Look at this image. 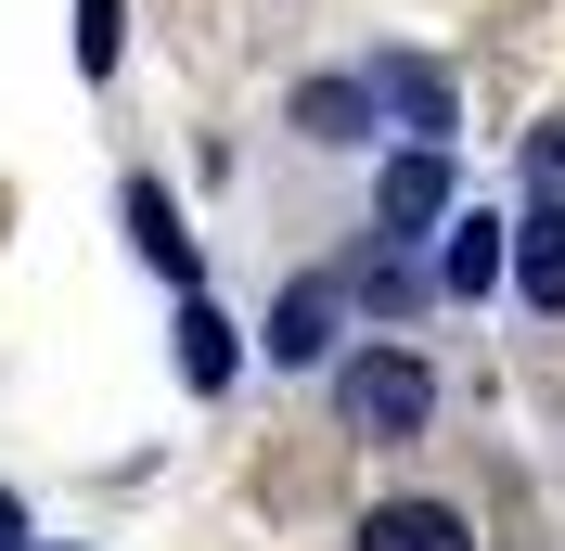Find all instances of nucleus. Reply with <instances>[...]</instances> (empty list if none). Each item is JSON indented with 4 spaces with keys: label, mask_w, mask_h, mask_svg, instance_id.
I'll return each mask as SVG.
<instances>
[{
    "label": "nucleus",
    "mask_w": 565,
    "mask_h": 551,
    "mask_svg": "<svg viewBox=\"0 0 565 551\" xmlns=\"http://www.w3.org/2000/svg\"><path fill=\"white\" fill-rule=\"evenodd\" d=\"M116 52H129V13H116V0H77V65L116 77Z\"/></svg>",
    "instance_id": "obj_11"
},
{
    "label": "nucleus",
    "mask_w": 565,
    "mask_h": 551,
    "mask_svg": "<svg viewBox=\"0 0 565 551\" xmlns=\"http://www.w3.org/2000/svg\"><path fill=\"white\" fill-rule=\"evenodd\" d=\"M527 193H540V206H565V116H540V129H527Z\"/></svg>",
    "instance_id": "obj_12"
},
{
    "label": "nucleus",
    "mask_w": 565,
    "mask_h": 551,
    "mask_svg": "<svg viewBox=\"0 0 565 551\" xmlns=\"http://www.w3.org/2000/svg\"><path fill=\"white\" fill-rule=\"evenodd\" d=\"M437 218H450V141H398L386 180H373V231H386V244H424Z\"/></svg>",
    "instance_id": "obj_3"
},
{
    "label": "nucleus",
    "mask_w": 565,
    "mask_h": 551,
    "mask_svg": "<svg viewBox=\"0 0 565 551\" xmlns=\"http://www.w3.org/2000/svg\"><path fill=\"white\" fill-rule=\"evenodd\" d=\"M321 372H334L348 436H373V449H398V436H424V423H437V372H424L412 346H334Z\"/></svg>",
    "instance_id": "obj_1"
},
{
    "label": "nucleus",
    "mask_w": 565,
    "mask_h": 551,
    "mask_svg": "<svg viewBox=\"0 0 565 551\" xmlns=\"http://www.w3.org/2000/svg\"><path fill=\"white\" fill-rule=\"evenodd\" d=\"M501 282H514L540 321H565V206L527 193V218H501Z\"/></svg>",
    "instance_id": "obj_4"
},
{
    "label": "nucleus",
    "mask_w": 565,
    "mask_h": 551,
    "mask_svg": "<svg viewBox=\"0 0 565 551\" xmlns=\"http://www.w3.org/2000/svg\"><path fill=\"white\" fill-rule=\"evenodd\" d=\"M360 551H476V514L462 500H373L360 514Z\"/></svg>",
    "instance_id": "obj_9"
},
{
    "label": "nucleus",
    "mask_w": 565,
    "mask_h": 551,
    "mask_svg": "<svg viewBox=\"0 0 565 551\" xmlns=\"http://www.w3.org/2000/svg\"><path fill=\"white\" fill-rule=\"evenodd\" d=\"M116 218H129V257H141V270L193 295V270H206V257H193V231H180V206H168V193H154V180H129V193H116Z\"/></svg>",
    "instance_id": "obj_8"
},
{
    "label": "nucleus",
    "mask_w": 565,
    "mask_h": 551,
    "mask_svg": "<svg viewBox=\"0 0 565 551\" xmlns=\"http://www.w3.org/2000/svg\"><path fill=\"white\" fill-rule=\"evenodd\" d=\"M424 244H437V295H462V309L501 295V218H489V206H450Z\"/></svg>",
    "instance_id": "obj_7"
},
{
    "label": "nucleus",
    "mask_w": 565,
    "mask_h": 551,
    "mask_svg": "<svg viewBox=\"0 0 565 551\" xmlns=\"http://www.w3.org/2000/svg\"><path fill=\"white\" fill-rule=\"evenodd\" d=\"M0 551H26V500H13V487H0Z\"/></svg>",
    "instance_id": "obj_13"
},
{
    "label": "nucleus",
    "mask_w": 565,
    "mask_h": 551,
    "mask_svg": "<svg viewBox=\"0 0 565 551\" xmlns=\"http://www.w3.org/2000/svg\"><path fill=\"white\" fill-rule=\"evenodd\" d=\"M282 129L309 141V154H360V141H373V90H360V77H296Z\"/></svg>",
    "instance_id": "obj_6"
},
{
    "label": "nucleus",
    "mask_w": 565,
    "mask_h": 551,
    "mask_svg": "<svg viewBox=\"0 0 565 551\" xmlns=\"http://www.w3.org/2000/svg\"><path fill=\"white\" fill-rule=\"evenodd\" d=\"M232 372H245V321L206 309V295H180V385H193V398H218Z\"/></svg>",
    "instance_id": "obj_10"
},
{
    "label": "nucleus",
    "mask_w": 565,
    "mask_h": 551,
    "mask_svg": "<svg viewBox=\"0 0 565 551\" xmlns=\"http://www.w3.org/2000/svg\"><path fill=\"white\" fill-rule=\"evenodd\" d=\"M360 90H373V129H398V141H450V129H462L450 65H424V52H373Z\"/></svg>",
    "instance_id": "obj_2"
},
{
    "label": "nucleus",
    "mask_w": 565,
    "mask_h": 551,
    "mask_svg": "<svg viewBox=\"0 0 565 551\" xmlns=\"http://www.w3.org/2000/svg\"><path fill=\"white\" fill-rule=\"evenodd\" d=\"M26 551H39V539H26Z\"/></svg>",
    "instance_id": "obj_14"
},
{
    "label": "nucleus",
    "mask_w": 565,
    "mask_h": 551,
    "mask_svg": "<svg viewBox=\"0 0 565 551\" xmlns=\"http://www.w3.org/2000/svg\"><path fill=\"white\" fill-rule=\"evenodd\" d=\"M334 334H348V282H296V295L270 309V372H321Z\"/></svg>",
    "instance_id": "obj_5"
}]
</instances>
